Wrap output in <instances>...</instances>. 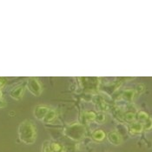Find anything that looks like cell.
Here are the masks:
<instances>
[{"label":"cell","mask_w":152,"mask_h":152,"mask_svg":"<svg viewBox=\"0 0 152 152\" xmlns=\"http://www.w3.org/2000/svg\"><path fill=\"white\" fill-rule=\"evenodd\" d=\"M19 139L25 144H32L37 137V129L35 124L31 120H25L18 126Z\"/></svg>","instance_id":"1"},{"label":"cell","mask_w":152,"mask_h":152,"mask_svg":"<svg viewBox=\"0 0 152 152\" xmlns=\"http://www.w3.org/2000/svg\"><path fill=\"white\" fill-rule=\"evenodd\" d=\"M64 135L73 141H80L85 137V128L81 123H72L68 124L64 130Z\"/></svg>","instance_id":"2"},{"label":"cell","mask_w":152,"mask_h":152,"mask_svg":"<svg viewBox=\"0 0 152 152\" xmlns=\"http://www.w3.org/2000/svg\"><path fill=\"white\" fill-rule=\"evenodd\" d=\"M28 91L35 96H38L42 94V84L37 77H29L25 84Z\"/></svg>","instance_id":"3"},{"label":"cell","mask_w":152,"mask_h":152,"mask_svg":"<svg viewBox=\"0 0 152 152\" xmlns=\"http://www.w3.org/2000/svg\"><path fill=\"white\" fill-rule=\"evenodd\" d=\"M24 90H25V85L23 83L17 85L10 91V96L15 100H20L23 97Z\"/></svg>","instance_id":"4"},{"label":"cell","mask_w":152,"mask_h":152,"mask_svg":"<svg viewBox=\"0 0 152 152\" xmlns=\"http://www.w3.org/2000/svg\"><path fill=\"white\" fill-rule=\"evenodd\" d=\"M50 108L48 106L45 105H37L34 108V110H33V115L34 117L38 119V120H41L43 121L44 117H45V115L47 114V112L49 111Z\"/></svg>","instance_id":"5"},{"label":"cell","mask_w":152,"mask_h":152,"mask_svg":"<svg viewBox=\"0 0 152 152\" xmlns=\"http://www.w3.org/2000/svg\"><path fill=\"white\" fill-rule=\"evenodd\" d=\"M107 138H108L109 142L110 143H112L113 145H119L123 142L122 137L120 136V134L117 131H110L107 135Z\"/></svg>","instance_id":"6"},{"label":"cell","mask_w":152,"mask_h":152,"mask_svg":"<svg viewBox=\"0 0 152 152\" xmlns=\"http://www.w3.org/2000/svg\"><path fill=\"white\" fill-rule=\"evenodd\" d=\"M136 95H137V92H136L135 90H133V89H127V90L123 91V92L121 93L120 96L124 101H126L128 103H131L133 101V99L135 98Z\"/></svg>","instance_id":"7"},{"label":"cell","mask_w":152,"mask_h":152,"mask_svg":"<svg viewBox=\"0 0 152 152\" xmlns=\"http://www.w3.org/2000/svg\"><path fill=\"white\" fill-rule=\"evenodd\" d=\"M91 137H92V139L95 142H103L105 139L106 133L103 129H96V130H94L93 132H92Z\"/></svg>","instance_id":"8"},{"label":"cell","mask_w":152,"mask_h":152,"mask_svg":"<svg viewBox=\"0 0 152 152\" xmlns=\"http://www.w3.org/2000/svg\"><path fill=\"white\" fill-rule=\"evenodd\" d=\"M129 130L131 134H139L142 131H143L142 124L136 121V122H134V123L129 124Z\"/></svg>","instance_id":"9"},{"label":"cell","mask_w":152,"mask_h":152,"mask_svg":"<svg viewBox=\"0 0 152 152\" xmlns=\"http://www.w3.org/2000/svg\"><path fill=\"white\" fill-rule=\"evenodd\" d=\"M56 117H57V111L53 109H50L45 115V117H44L43 122H44V124H50L55 120Z\"/></svg>","instance_id":"10"},{"label":"cell","mask_w":152,"mask_h":152,"mask_svg":"<svg viewBox=\"0 0 152 152\" xmlns=\"http://www.w3.org/2000/svg\"><path fill=\"white\" fill-rule=\"evenodd\" d=\"M96 112L93 110H86L83 113V117L84 119L85 122L91 123V122H94L95 118H96Z\"/></svg>","instance_id":"11"},{"label":"cell","mask_w":152,"mask_h":152,"mask_svg":"<svg viewBox=\"0 0 152 152\" xmlns=\"http://www.w3.org/2000/svg\"><path fill=\"white\" fill-rule=\"evenodd\" d=\"M149 117H150L149 114L142 110H139L136 113V121L139 122L141 124H143L145 121H147Z\"/></svg>","instance_id":"12"},{"label":"cell","mask_w":152,"mask_h":152,"mask_svg":"<svg viewBox=\"0 0 152 152\" xmlns=\"http://www.w3.org/2000/svg\"><path fill=\"white\" fill-rule=\"evenodd\" d=\"M124 121L128 123V124H132L134 122H136V113L132 112V111H127L124 112Z\"/></svg>","instance_id":"13"},{"label":"cell","mask_w":152,"mask_h":152,"mask_svg":"<svg viewBox=\"0 0 152 152\" xmlns=\"http://www.w3.org/2000/svg\"><path fill=\"white\" fill-rule=\"evenodd\" d=\"M106 121V115L104 112H97L96 114V118L95 121L96 124H103L104 123H105Z\"/></svg>","instance_id":"14"},{"label":"cell","mask_w":152,"mask_h":152,"mask_svg":"<svg viewBox=\"0 0 152 152\" xmlns=\"http://www.w3.org/2000/svg\"><path fill=\"white\" fill-rule=\"evenodd\" d=\"M50 148L53 152H64L63 146L56 142H52L50 143Z\"/></svg>","instance_id":"15"},{"label":"cell","mask_w":152,"mask_h":152,"mask_svg":"<svg viewBox=\"0 0 152 152\" xmlns=\"http://www.w3.org/2000/svg\"><path fill=\"white\" fill-rule=\"evenodd\" d=\"M142 128L143 130L145 131H148V130H151L152 129V118L151 117L148 118L147 121H145L143 124H142Z\"/></svg>","instance_id":"16"},{"label":"cell","mask_w":152,"mask_h":152,"mask_svg":"<svg viewBox=\"0 0 152 152\" xmlns=\"http://www.w3.org/2000/svg\"><path fill=\"white\" fill-rule=\"evenodd\" d=\"M43 152H53L50 150V144H49L48 142H45L44 145H43Z\"/></svg>","instance_id":"17"},{"label":"cell","mask_w":152,"mask_h":152,"mask_svg":"<svg viewBox=\"0 0 152 152\" xmlns=\"http://www.w3.org/2000/svg\"><path fill=\"white\" fill-rule=\"evenodd\" d=\"M5 83H6V78H4V77H0V90L5 85Z\"/></svg>","instance_id":"18"},{"label":"cell","mask_w":152,"mask_h":152,"mask_svg":"<svg viewBox=\"0 0 152 152\" xmlns=\"http://www.w3.org/2000/svg\"><path fill=\"white\" fill-rule=\"evenodd\" d=\"M5 105H6L5 101L3 98H0V108H3V107H4Z\"/></svg>","instance_id":"19"},{"label":"cell","mask_w":152,"mask_h":152,"mask_svg":"<svg viewBox=\"0 0 152 152\" xmlns=\"http://www.w3.org/2000/svg\"><path fill=\"white\" fill-rule=\"evenodd\" d=\"M2 96H3V93H2V91H1V90H0V98H3Z\"/></svg>","instance_id":"20"}]
</instances>
